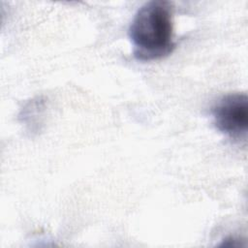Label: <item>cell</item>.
Wrapping results in <instances>:
<instances>
[{"instance_id":"1","label":"cell","mask_w":248,"mask_h":248,"mask_svg":"<svg viewBox=\"0 0 248 248\" xmlns=\"http://www.w3.org/2000/svg\"><path fill=\"white\" fill-rule=\"evenodd\" d=\"M128 36L138 60L151 61L169 55L174 48L171 4L163 0L144 3L135 14Z\"/></svg>"},{"instance_id":"2","label":"cell","mask_w":248,"mask_h":248,"mask_svg":"<svg viewBox=\"0 0 248 248\" xmlns=\"http://www.w3.org/2000/svg\"><path fill=\"white\" fill-rule=\"evenodd\" d=\"M215 127L232 139H242L248 129V97L232 93L220 98L211 108Z\"/></svg>"}]
</instances>
